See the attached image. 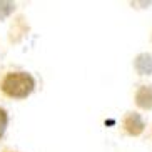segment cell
Returning <instances> with one entry per match:
<instances>
[{"instance_id": "obj_1", "label": "cell", "mask_w": 152, "mask_h": 152, "mask_svg": "<svg viewBox=\"0 0 152 152\" xmlns=\"http://www.w3.org/2000/svg\"><path fill=\"white\" fill-rule=\"evenodd\" d=\"M34 87H35V80L27 72H12L2 82V90L9 97L15 99H23L30 95Z\"/></svg>"}, {"instance_id": "obj_2", "label": "cell", "mask_w": 152, "mask_h": 152, "mask_svg": "<svg viewBox=\"0 0 152 152\" xmlns=\"http://www.w3.org/2000/svg\"><path fill=\"white\" fill-rule=\"evenodd\" d=\"M124 127L130 135H139L144 130V122L139 114H129L124 119Z\"/></svg>"}, {"instance_id": "obj_3", "label": "cell", "mask_w": 152, "mask_h": 152, "mask_svg": "<svg viewBox=\"0 0 152 152\" xmlns=\"http://www.w3.org/2000/svg\"><path fill=\"white\" fill-rule=\"evenodd\" d=\"M135 102L142 109H152V87L151 85H142L135 94Z\"/></svg>"}, {"instance_id": "obj_4", "label": "cell", "mask_w": 152, "mask_h": 152, "mask_svg": "<svg viewBox=\"0 0 152 152\" xmlns=\"http://www.w3.org/2000/svg\"><path fill=\"white\" fill-rule=\"evenodd\" d=\"M134 65H135V70L140 75H149V74H152V55H149V54L137 55Z\"/></svg>"}, {"instance_id": "obj_5", "label": "cell", "mask_w": 152, "mask_h": 152, "mask_svg": "<svg viewBox=\"0 0 152 152\" xmlns=\"http://www.w3.org/2000/svg\"><path fill=\"white\" fill-rule=\"evenodd\" d=\"M14 10H15L14 2H4V0H0V20H4L5 17H9Z\"/></svg>"}, {"instance_id": "obj_6", "label": "cell", "mask_w": 152, "mask_h": 152, "mask_svg": "<svg viewBox=\"0 0 152 152\" xmlns=\"http://www.w3.org/2000/svg\"><path fill=\"white\" fill-rule=\"evenodd\" d=\"M7 122H9V117H7V112L4 109H0V137L4 135L5 129H7Z\"/></svg>"}]
</instances>
